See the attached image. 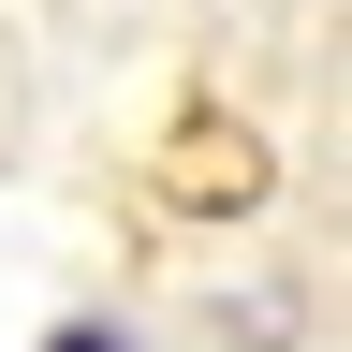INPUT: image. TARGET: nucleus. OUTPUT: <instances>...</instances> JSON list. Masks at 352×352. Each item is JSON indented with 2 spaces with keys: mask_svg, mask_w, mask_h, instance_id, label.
Masks as SVG:
<instances>
[{
  "mask_svg": "<svg viewBox=\"0 0 352 352\" xmlns=\"http://www.w3.org/2000/svg\"><path fill=\"white\" fill-rule=\"evenodd\" d=\"M59 352H118V338H59Z\"/></svg>",
  "mask_w": 352,
  "mask_h": 352,
  "instance_id": "f257e3e1",
  "label": "nucleus"
}]
</instances>
